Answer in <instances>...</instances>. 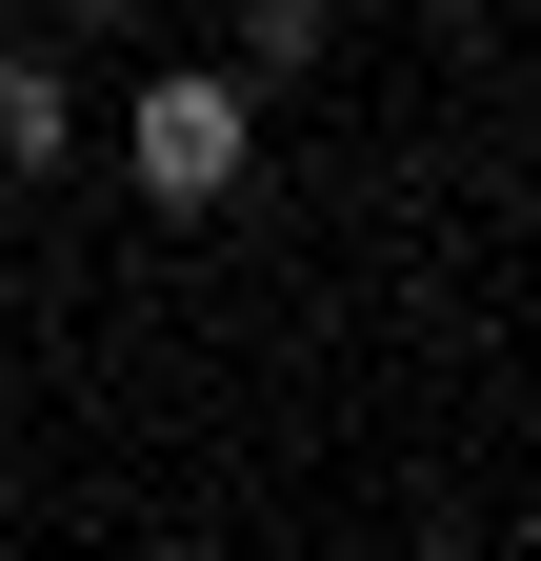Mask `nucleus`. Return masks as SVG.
<instances>
[{"instance_id":"obj_1","label":"nucleus","mask_w":541,"mask_h":561,"mask_svg":"<svg viewBox=\"0 0 541 561\" xmlns=\"http://www.w3.org/2000/svg\"><path fill=\"white\" fill-rule=\"evenodd\" d=\"M241 161H261V81H241V60H181V81H141V201H161V221L241 201Z\"/></svg>"},{"instance_id":"obj_2","label":"nucleus","mask_w":541,"mask_h":561,"mask_svg":"<svg viewBox=\"0 0 541 561\" xmlns=\"http://www.w3.org/2000/svg\"><path fill=\"white\" fill-rule=\"evenodd\" d=\"M60 140H81V81H60L41 41H0V181H41Z\"/></svg>"},{"instance_id":"obj_3","label":"nucleus","mask_w":541,"mask_h":561,"mask_svg":"<svg viewBox=\"0 0 541 561\" xmlns=\"http://www.w3.org/2000/svg\"><path fill=\"white\" fill-rule=\"evenodd\" d=\"M321 41H342L321 0H241V81H321Z\"/></svg>"},{"instance_id":"obj_4","label":"nucleus","mask_w":541,"mask_h":561,"mask_svg":"<svg viewBox=\"0 0 541 561\" xmlns=\"http://www.w3.org/2000/svg\"><path fill=\"white\" fill-rule=\"evenodd\" d=\"M60 21H141V0H60Z\"/></svg>"},{"instance_id":"obj_5","label":"nucleus","mask_w":541,"mask_h":561,"mask_svg":"<svg viewBox=\"0 0 541 561\" xmlns=\"http://www.w3.org/2000/svg\"><path fill=\"white\" fill-rule=\"evenodd\" d=\"M422 21H502V0H422Z\"/></svg>"}]
</instances>
